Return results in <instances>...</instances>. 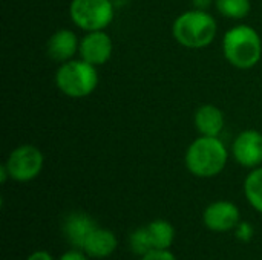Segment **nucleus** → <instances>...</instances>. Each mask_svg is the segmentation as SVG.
<instances>
[{
	"mask_svg": "<svg viewBox=\"0 0 262 260\" xmlns=\"http://www.w3.org/2000/svg\"><path fill=\"white\" fill-rule=\"evenodd\" d=\"M229 161V152L218 136H200L186 150L184 162L196 178L218 176Z\"/></svg>",
	"mask_w": 262,
	"mask_h": 260,
	"instance_id": "obj_1",
	"label": "nucleus"
},
{
	"mask_svg": "<svg viewBox=\"0 0 262 260\" xmlns=\"http://www.w3.org/2000/svg\"><path fill=\"white\" fill-rule=\"evenodd\" d=\"M114 44L106 31H91L80 40L78 54L94 66H103L112 57Z\"/></svg>",
	"mask_w": 262,
	"mask_h": 260,
	"instance_id": "obj_8",
	"label": "nucleus"
},
{
	"mask_svg": "<svg viewBox=\"0 0 262 260\" xmlns=\"http://www.w3.org/2000/svg\"><path fill=\"white\" fill-rule=\"evenodd\" d=\"M129 248L134 254L137 256H144L146 253H149L150 250H154L152 245V239L149 234L147 227H140L137 230H134L129 236Z\"/></svg>",
	"mask_w": 262,
	"mask_h": 260,
	"instance_id": "obj_17",
	"label": "nucleus"
},
{
	"mask_svg": "<svg viewBox=\"0 0 262 260\" xmlns=\"http://www.w3.org/2000/svg\"><path fill=\"white\" fill-rule=\"evenodd\" d=\"M218 12L227 18L241 20L249 15L252 3L250 0H215Z\"/></svg>",
	"mask_w": 262,
	"mask_h": 260,
	"instance_id": "obj_16",
	"label": "nucleus"
},
{
	"mask_svg": "<svg viewBox=\"0 0 262 260\" xmlns=\"http://www.w3.org/2000/svg\"><path fill=\"white\" fill-rule=\"evenodd\" d=\"M216 21L201 9H190L180 14L172 26L175 40L187 49H203L209 46L216 37Z\"/></svg>",
	"mask_w": 262,
	"mask_h": 260,
	"instance_id": "obj_3",
	"label": "nucleus"
},
{
	"mask_svg": "<svg viewBox=\"0 0 262 260\" xmlns=\"http://www.w3.org/2000/svg\"><path fill=\"white\" fill-rule=\"evenodd\" d=\"M58 260H89V256L83 250L75 248V250H69L66 253H63Z\"/></svg>",
	"mask_w": 262,
	"mask_h": 260,
	"instance_id": "obj_20",
	"label": "nucleus"
},
{
	"mask_svg": "<svg viewBox=\"0 0 262 260\" xmlns=\"http://www.w3.org/2000/svg\"><path fill=\"white\" fill-rule=\"evenodd\" d=\"M8 178H11V176H9V172H8V169H6V166L3 164V166L0 167V181H2V184H5V182L8 181Z\"/></svg>",
	"mask_w": 262,
	"mask_h": 260,
	"instance_id": "obj_23",
	"label": "nucleus"
},
{
	"mask_svg": "<svg viewBox=\"0 0 262 260\" xmlns=\"http://www.w3.org/2000/svg\"><path fill=\"white\" fill-rule=\"evenodd\" d=\"M95 228H97L95 221L88 213L83 211H74L68 215L63 224V233L68 242L78 250H83L88 238Z\"/></svg>",
	"mask_w": 262,
	"mask_h": 260,
	"instance_id": "obj_10",
	"label": "nucleus"
},
{
	"mask_svg": "<svg viewBox=\"0 0 262 260\" xmlns=\"http://www.w3.org/2000/svg\"><path fill=\"white\" fill-rule=\"evenodd\" d=\"M203 222L213 233H227L241 222V211L230 201H215L206 207Z\"/></svg>",
	"mask_w": 262,
	"mask_h": 260,
	"instance_id": "obj_7",
	"label": "nucleus"
},
{
	"mask_svg": "<svg viewBox=\"0 0 262 260\" xmlns=\"http://www.w3.org/2000/svg\"><path fill=\"white\" fill-rule=\"evenodd\" d=\"M26 260H54V257H52L48 251H45V250H38V251L31 253Z\"/></svg>",
	"mask_w": 262,
	"mask_h": 260,
	"instance_id": "obj_21",
	"label": "nucleus"
},
{
	"mask_svg": "<svg viewBox=\"0 0 262 260\" xmlns=\"http://www.w3.org/2000/svg\"><path fill=\"white\" fill-rule=\"evenodd\" d=\"M235 236L241 242H250L255 236V228L250 222H239L235 228Z\"/></svg>",
	"mask_w": 262,
	"mask_h": 260,
	"instance_id": "obj_18",
	"label": "nucleus"
},
{
	"mask_svg": "<svg viewBox=\"0 0 262 260\" xmlns=\"http://www.w3.org/2000/svg\"><path fill=\"white\" fill-rule=\"evenodd\" d=\"M141 260H177V257L173 256V253L170 250L154 248L149 253H146L144 256H141Z\"/></svg>",
	"mask_w": 262,
	"mask_h": 260,
	"instance_id": "obj_19",
	"label": "nucleus"
},
{
	"mask_svg": "<svg viewBox=\"0 0 262 260\" xmlns=\"http://www.w3.org/2000/svg\"><path fill=\"white\" fill-rule=\"evenodd\" d=\"M78 48H80V41L75 32L71 29L55 31L46 43L48 55L58 63L72 60L75 52H78Z\"/></svg>",
	"mask_w": 262,
	"mask_h": 260,
	"instance_id": "obj_11",
	"label": "nucleus"
},
{
	"mask_svg": "<svg viewBox=\"0 0 262 260\" xmlns=\"http://www.w3.org/2000/svg\"><path fill=\"white\" fill-rule=\"evenodd\" d=\"M117 247H118L117 236L107 228L97 227L88 238L83 251L92 259H106L114 254Z\"/></svg>",
	"mask_w": 262,
	"mask_h": 260,
	"instance_id": "obj_12",
	"label": "nucleus"
},
{
	"mask_svg": "<svg viewBox=\"0 0 262 260\" xmlns=\"http://www.w3.org/2000/svg\"><path fill=\"white\" fill-rule=\"evenodd\" d=\"M43 162L45 158L38 147L32 144H21L9 153L5 166L11 179L17 182H29L40 175Z\"/></svg>",
	"mask_w": 262,
	"mask_h": 260,
	"instance_id": "obj_6",
	"label": "nucleus"
},
{
	"mask_svg": "<svg viewBox=\"0 0 262 260\" xmlns=\"http://www.w3.org/2000/svg\"><path fill=\"white\" fill-rule=\"evenodd\" d=\"M223 52L232 66L238 69H252L262 57L261 35L249 25L233 26L224 34Z\"/></svg>",
	"mask_w": 262,
	"mask_h": 260,
	"instance_id": "obj_2",
	"label": "nucleus"
},
{
	"mask_svg": "<svg viewBox=\"0 0 262 260\" xmlns=\"http://www.w3.org/2000/svg\"><path fill=\"white\" fill-rule=\"evenodd\" d=\"M192 2H193V8L201 11H207L212 6V3H215V0H192Z\"/></svg>",
	"mask_w": 262,
	"mask_h": 260,
	"instance_id": "obj_22",
	"label": "nucleus"
},
{
	"mask_svg": "<svg viewBox=\"0 0 262 260\" xmlns=\"http://www.w3.org/2000/svg\"><path fill=\"white\" fill-rule=\"evenodd\" d=\"M233 158L246 169H256L262 164V133L244 130L233 141Z\"/></svg>",
	"mask_w": 262,
	"mask_h": 260,
	"instance_id": "obj_9",
	"label": "nucleus"
},
{
	"mask_svg": "<svg viewBox=\"0 0 262 260\" xmlns=\"http://www.w3.org/2000/svg\"><path fill=\"white\" fill-rule=\"evenodd\" d=\"M244 195L249 204L262 215V167L253 169L244 181Z\"/></svg>",
	"mask_w": 262,
	"mask_h": 260,
	"instance_id": "obj_15",
	"label": "nucleus"
},
{
	"mask_svg": "<svg viewBox=\"0 0 262 260\" xmlns=\"http://www.w3.org/2000/svg\"><path fill=\"white\" fill-rule=\"evenodd\" d=\"M55 86L69 98H84L98 86L97 66L83 58L64 61L55 72Z\"/></svg>",
	"mask_w": 262,
	"mask_h": 260,
	"instance_id": "obj_4",
	"label": "nucleus"
},
{
	"mask_svg": "<svg viewBox=\"0 0 262 260\" xmlns=\"http://www.w3.org/2000/svg\"><path fill=\"white\" fill-rule=\"evenodd\" d=\"M69 15L80 29L104 31L114 20L112 0H72L69 5Z\"/></svg>",
	"mask_w": 262,
	"mask_h": 260,
	"instance_id": "obj_5",
	"label": "nucleus"
},
{
	"mask_svg": "<svg viewBox=\"0 0 262 260\" xmlns=\"http://www.w3.org/2000/svg\"><path fill=\"white\" fill-rule=\"evenodd\" d=\"M195 127L203 136H220L224 129V113L213 104H204L195 112Z\"/></svg>",
	"mask_w": 262,
	"mask_h": 260,
	"instance_id": "obj_13",
	"label": "nucleus"
},
{
	"mask_svg": "<svg viewBox=\"0 0 262 260\" xmlns=\"http://www.w3.org/2000/svg\"><path fill=\"white\" fill-rule=\"evenodd\" d=\"M152 245L158 250H170L175 241V228L169 221L155 219L147 225Z\"/></svg>",
	"mask_w": 262,
	"mask_h": 260,
	"instance_id": "obj_14",
	"label": "nucleus"
}]
</instances>
